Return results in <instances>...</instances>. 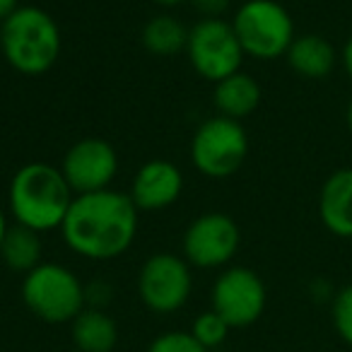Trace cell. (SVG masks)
Segmentation results:
<instances>
[{
    "mask_svg": "<svg viewBox=\"0 0 352 352\" xmlns=\"http://www.w3.org/2000/svg\"><path fill=\"white\" fill-rule=\"evenodd\" d=\"M232 0H191L193 10L201 15V20H210V17H225L230 10Z\"/></svg>",
    "mask_w": 352,
    "mask_h": 352,
    "instance_id": "603a6c76",
    "label": "cell"
},
{
    "mask_svg": "<svg viewBox=\"0 0 352 352\" xmlns=\"http://www.w3.org/2000/svg\"><path fill=\"white\" fill-rule=\"evenodd\" d=\"M63 49L60 27L51 12L36 6H20L0 22V54L12 70L39 78L56 65Z\"/></svg>",
    "mask_w": 352,
    "mask_h": 352,
    "instance_id": "3957f363",
    "label": "cell"
},
{
    "mask_svg": "<svg viewBox=\"0 0 352 352\" xmlns=\"http://www.w3.org/2000/svg\"><path fill=\"white\" fill-rule=\"evenodd\" d=\"M152 3H157V6H162V8H176V6H182V3H186V0H152Z\"/></svg>",
    "mask_w": 352,
    "mask_h": 352,
    "instance_id": "f1b7e54d",
    "label": "cell"
},
{
    "mask_svg": "<svg viewBox=\"0 0 352 352\" xmlns=\"http://www.w3.org/2000/svg\"><path fill=\"white\" fill-rule=\"evenodd\" d=\"M140 210L128 193L104 188L73 198L60 225V236L75 256L87 261H113L133 246Z\"/></svg>",
    "mask_w": 352,
    "mask_h": 352,
    "instance_id": "6da1fadb",
    "label": "cell"
},
{
    "mask_svg": "<svg viewBox=\"0 0 352 352\" xmlns=\"http://www.w3.org/2000/svg\"><path fill=\"white\" fill-rule=\"evenodd\" d=\"M311 297L314 299H318V302H328L331 304V299L336 297V289L331 287V283L328 280H314L311 283Z\"/></svg>",
    "mask_w": 352,
    "mask_h": 352,
    "instance_id": "cb8c5ba5",
    "label": "cell"
},
{
    "mask_svg": "<svg viewBox=\"0 0 352 352\" xmlns=\"http://www.w3.org/2000/svg\"><path fill=\"white\" fill-rule=\"evenodd\" d=\"M230 331L232 328L227 326V321L220 316L217 311H203L196 316V321H193L191 326V336L196 338L198 342H201L206 350H215V347H220L222 342L230 338Z\"/></svg>",
    "mask_w": 352,
    "mask_h": 352,
    "instance_id": "d6986e66",
    "label": "cell"
},
{
    "mask_svg": "<svg viewBox=\"0 0 352 352\" xmlns=\"http://www.w3.org/2000/svg\"><path fill=\"white\" fill-rule=\"evenodd\" d=\"M331 321L336 336L352 347V283L336 289V297L331 299Z\"/></svg>",
    "mask_w": 352,
    "mask_h": 352,
    "instance_id": "ffe728a7",
    "label": "cell"
},
{
    "mask_svg": "<svg viewBox=\"0 0 352 352\" xmlns=\"http://www.w3.org/2000/svg\"><path fill=\"white\" fill-rule=\"evenodd\" d=\"M345 126H347V131H350V135H352V97H350V102H347V107H345Z\"/></svg>",
    "mask_w": 352,
    "mask_h": 352,
    "instance_id": "83f0119b",
    "label": "cell"
},
{
    "mask_svg": "<svg viewBox=\"0 0 352 352\" xmlns=\"http://www.w3.org/2000/svg\"><path fill=\"white\" fill-rule=\"evenodd\" d=\"M340 65H342V70H345V75L350 78V82H352V34L345 39V44H342V49H340Z\"/></svg>",
    "mask_w": 352,
    "mask_h": 352,
    "instance_id": "d4e9b609",
    "label": "cell"
},
{
    "mask_svg": "<svg viewBox=\"0 0 352 352\" xmlns=\"http://www.w3.org/2000/svg\"><path fill=\"white\" fill-rule=\"evenodd\" d=\"M145 352H210L191 336V331H164L147 345Z\"/></svg>",
    "mask_w": 352,
    "mask_h": 352,
    "instance_id": "44dd1931",
    "label": "cell"
},
{
    "mask_svg": "<svg viewBox=\"0 0 352 352\" xmlns=\"http://www.w3.org/2000/svg\"><path fill=\"white\" fill-rule=\"evenodd\" d=\"M241 246V230L225 212H203L182 236V256L191 268L215 270L232 263Z\"/></svg>",
    "mask_w": 352,
    "mask_h": 352,
    "instance_id": "30bf717a",
    "label": "cell"
},
{
    "mask_svg": "<svg viewBox=\"0 0 352 352\" xmlns=\"http://www.w3.org/2000/svg\"><path fill=\"white\" fill-rule=\"evenodd\" d=\"M73 198L75 193L65 182L60 166L49 162H30L12 174L8 186V210L17 225L44 234L60 230Z\"/></svg>",
    "mask_w": 352,
    "mask_h": 352,
    "instance_id": "7a4b0ae2",
    "label": "cell"
},
{
    "mask_svg": "<svg viewBox=\"0 0 352 352\" xmlns=\"http://www.w3.org/2000/svg\"><path fill=\"white\" fill-rule=\"evenodd\" d=\"M60 171L75 196L104 191L111 188V182L118 174V155L109 140L82 138L68 147Z\"/></svg>",
    "mask_w": 352,
    "mask_h": 352,
    "instance_id": "8fae6325",
    "label": "cell"
},
{
    "mask_svg": "<svg viewBox=\"0 0 352 352\" xmlns=\"http://www.w3.org/2000/svg\"><path fill=\"white\" fill-rule=\"evenodd\" d=\"M212 311H217L230 328L254 326L265 311L268 289L256 270L246 265H230L212 283Z\"/></svg>",
    "mask_w": 352,
    "mask_h": 352,
    "instance_id": "9c48e42d",
    "label": "cell"
},
{
    "mask_svg": "<svg viewBox=\"0 0 352 352\" xmlns=\"http://www.w3.org/2000/svg\"><path fill=\"white\" fill-rule=\"evenodd\" d=\"M70 338L80 352H113L118 345V326L107 309L85 307L70 323Z\"/></svg>",
    "mask_w": 352,
    "mask_h": 352,
    "instance_id": "2e32d148",
    "label": "cell"
},
{
    "mask_svg": "<svg viewBox=\"0 0 352 352\" xmlns=\"http://www.w3.org/2000/svg\"><path fill=\"white\" fill-rule=\"evenodd\" d=\"M8 215H6V210H3V206H0V244H3V236H6V232H8Z\"/></svg>",
    "mask_w": 352,
    "mask_h": 352,
    "instance_id": "4316f807",
    "label": "cell"
},
{
    "mask_svg": "<svg viewBox=\"0 0 352 352\" xmlns=\"http://www.w3.org/2000/svg\"><path fill=\"white\" fill-rule=\"evenodd\" d=\"M184 193V174L174 162L150 160L135 171L131 184V201L140 212H160L174 206Z\"/></svg>",
    "mask_w": 352,
    "mask_h": 352,
    "instance_id": "7c38bea8",
    "label": "cell"
},
{
    "mask_svg": "<svg viewBox=\"0 0 352 352\" xmlns=\"http://www.w3.org/2000/svg\"><path fill=\"white\" fill-rule=\"evenodd\" d=\"M318 220L338 239H352V166L326 176L318 191Z\"/></svg>",
    "mask_w": 352,
    "mask_h": 352,
    "instance_id": "4fadbf2b",
    "label": "cell"
},
{
    "mask_svg": "<svg viewBox=\"0 0 352 352\" xmlns=\"http://www.w3.org/2000/svg\"><path fill=\"white\" fill-rule=\"evenodd\" d=\"M113 299V287L104 280H94V283L85 285V304L92 309H107L109 302Z\"/></svg>",
    "mask_w": 352,
    "mask_h": 352,
    "instance_id": "7402d4cb",
    "label": "cell"
},
{
    "mask_svg": "<svg viewBox=\"0 0 352 352\" xmlns=\"http://www.w3.org/2000/svg\"><path fill=\"white\" fill-rule=\"evenodd\" d=\"M44 244H41V234L30 227L10 225L0 244V261L6 263L8 270L12 273H32L36 265L44 263Z\"/></svg>",
    "mask_w": 352,
    "mask_h": 352,
    "instance_id": "e0dca14e",
    "label": "cell"
},
{
    "mask_svg": "<svg viewBox=\"0 0 352 352\" xmlns=\"http://www.w3.org/2000/svg\"><path fill=\"white\" fill-rule=\"evenodd\" d=\"M193 292V273L184 256L155 254L140 265L138 273V294L145 309L152 314H176L186 307Z\"/></svg>",
    "mask_w": 352,
    "mask_h": 352,
    "instance_id": "ba28073f",
    "label": "cell"
},
{
    "mask_svg": "<svg viewBox=\"0 0 352 352\" xmlns=\"http://www.w3.org/2000/svg\"><path fill=\"white\" fill-rule=\"evenodd\" d=\"M22 302L44 323H73L82 311L85 285L68 265L41 263L22 280Z\"/></svg>",
    "mask_w": 352,
    "mask_h": 352,
    "instance_id": "5b68a950",
    "label": "cell"
},
{
    "mask_svg": "<svg viewBox=\"0 0 352 352\" xmlns=\"http://www.w3.org/2000/svg\"><path fill=\"white\" fill-rule=\"evenodd\" d=\"M230 22L244 56L254 60L285 58L297 36L292 15L278 0H246Z\"/></svg>",
    "mask_w": 352,
    "mask_h": 352,
    "instance_id": "277c9868",
    "label": "cell"
},
{
    "mask_svg": "<svg viewBox=\"0 0 352 352\" xmlns=\"http://www.w3.org/2000/svg\"><path fill=\"white\" fill-rule=\"evenodd\" d=\"M287 65L304 80H326L340 63V51L321 34H299L285 54Z\"/></svg>",
    "mask_w": 352,
    "mask_h": 352,
    "instance_id": "5bb4252c",
    "label": "cell"
},
{
    "mask_svg": "<svg viewBox=\"0 0 352 352\" xmlns=\"http://www.w3.org/2000/svg\"><path fill=\"white\" fill-rule=\"evenodd\" d=\"M249 157V135L241 121L212 116L196 128L191 138V162L208 179H230Z\"/></svg>",
    "mask_w": 352,
    "mask_h": 352,
    "instance_id": "8992f818",
    "label": "cell"
},
{
    "mask_svg": "<svg viewBox=\"0 0 352 352\" xmlns=\"http://www.w3.org/2000/svg\"><path fill=\"white\" fill-rule=\"evenodd\" d=\"M261 97H263L261 85L244 70L215 82V92H212V102L220 116L234 118V121H244L246 116H251L258 109Z\"/></svg>",
    "mask_w": 352,
    "mask_h": 352,
    "instance_id": "9a60e30c",
    "label": "cell"
},
{
    "mask_svg": "<svg viewBox=\"0 0 352 352\" xmlns=\"http://www.w3.org/2000/svg\"><path fill=\"white\" fill-rule=\"evenodd\" d=\"M20 8V0H0V22H6Z\"/></svg>",
    "mask_w": 352,
    "mask_h": 352,
    "instance_id": "484cf974",
    "label": "cell"
},
{
    "mask_svg": "<svg viewBox=\"0 0 352 352\" xmlns=\"http://www.w3.org/2000/svg\"><path fill=\"white\" fill-rule=\"evenodd\" d=\"M140 39L147 54L160 56V58H169V56L186 51L188 27L171 15H157L145 22Z\"/></svg>",
    "mask_w": 352,
    "mask_h": 352,
    "instance_id": "ac0fdd59",
    "label": "cell"
},
{
    "mask_svg": "<svg viewBox=\"0 0 352 352\" xmlns=\"http://www.w3.org/2000/svg\"><path fill=\"white\" fill-rule=\"evenodd\" d=\"M184 54L191 60V68L212 85L239 73L244 60V49L236 39L234 27L225 17L198 20L188 30Z\"/></svg>",
    "mask_w": 352,
    "mask_h": 352,
    "instance_id": "52a82bcc",
    "label": "cell"
}]
</instances>
